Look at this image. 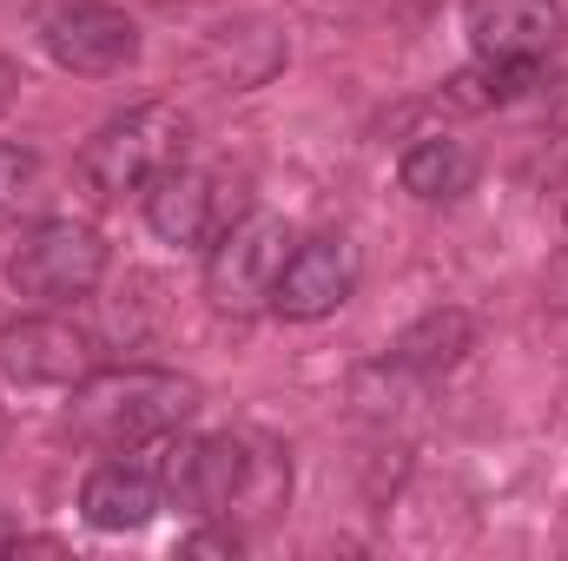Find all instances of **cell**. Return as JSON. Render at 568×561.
Returning <instances> with one entry per match:
<instances>
[{
  "instance_id": "cell-1",
  "label": "cell",
  "mask_w": 568,
  "mask_h": 561,
  "mask_svg": "<svg viewBox=\"0 0 568 561\" xmlns=\"http://www.w3.org/2000/svg\"><path fill=\"white\" fill-rule=\"evenodd\" d=\"M199 410V384L179 377V370H93L73 384V436L93 442V449H113V456H133L145 442H165L179 436Z\"/></svg>"
},
{
  "instance_id": "cell-2",
  "label": "cell",
  "mask_w": 568,
  "mask_h": 561,
  "mask_svg": "<svg viewBox=\"0 0 568 561\" xmlns=\"http://www.w3.org/2000/svg\"><path fill=\"white\" fill-rule=\"evenodd\" d=\"M185 159V120L159 100L113 113L93 140L80 145V185L93 198H145L159 172Z\"/></svg>"
},
{
  "instance_id": "cell-3",
  "label": "cell",
  "mask_w": 568,
  "mask_h": 561,
  "mask_svg": "<svg viewBox=\"0 0 568 561\" xmlns=\"http://www.w3.org/2000/svg\"><path fill=\"white\" fill-rule=\"evenodd\" d=\"M252 212V192L239 172H219V165H172L145 185V225L165 238V245H192V252H212L239 218Z\"/></svg>"
},
{
  "instance_id": "cell-4",
  "label": "cell",
  "mask_w": 568,
  "mask_h": 561,
  "mask_svg": "<svg viewBox=\"0 0 568 561\" xmlns=\"http://www.w3.org/2000/svg\"><path fill=\"white\" fill-rule=\"evenodd\" d=\"M106 278V238L80 218H40L13 258H7V284L33 304H73V297H93Z\"/></svg>"
},
{
  "instance_id": "cell-5",
  "label": "cell",
  "mask_w": 568,
  "mask_h": 561,
  "mask_svg": "<svg viewBox=\"0 0 568 561\" xmlns=\"http://www.w3.org/2000/svg\"><path fill=\"white\" fill-rule=\"evenodd\" d=\"M291 245H297V238H291V225H284L278 212H258V205H252V212L205 252V290H212V304L232 310V317L272 304V284H278Z\"/></svg>"
},
{
  "instance_id": "cell-6",
  "label": "cell",
  "mask_w": 568,
  "mask_h": 561,
  "mask_svg": "<svg viewBox=\"0 0 568 561\" xmlns=\"http://www.w3.org/2000/svg\"><path fill=\"white\" fill-rule=\"evenodd\" d=\"M159 489L185 516H232V502L252 489V449L232 436H179L159 456Z\"/></svg>"
},
{
  "instance_id": "cell-7",
  "label": "cell",
  "mask_w": 568,
  "mask_h": 561,
  "mask_svg": "<svg viewBox=\"0 0 568 561\" xmlns=\"http://www.w3.org/2000/svg\"><path fill=\"white\" fill-rule=\"evenodd\" d=\"M80 377H93V337L73 330L67 317H13L0 324V384L20 390H73Z\"/></svg>"
},
{
  "instance_id": "cell-8",
  "label": "cell",
  "mask_w": 568,
  "mask_h": 561,
  "mask_svg": "<svg viewBox=\"0 0 568 561\" xmlns=\"http://www.w3.org/2000/svg\"><path fill=\"white\" fill-rule=\"evenodd\" d=\"M351 290H357V252H351V238L317 232V238L291 245L278 284H272V310L291 317V324H317V317L344 310Z\"/></svg>"
},
{
  "instance_id": "cell-9",
  "label": "cell",
  "mask_w": 568,
  "mask_h": 561,
  "mask_svg": "<svg viewBox=\"0 0 568 561\" xmlns=\"http://www.w3.org/2000/svg\"><path fill=\"white\" fill-rule=\"evenodd\" d=\"M40 47L67 73H120V67L140 60V27H133V13H120L106 0H80V7L47 13Z\"/></svg>"
},
{
  "instance_id": "cell-10",
  "label": "cell",
  "mask_w": 568,
  "mask_h": 561,
  "mask_svg": "<svg viewBox=\"0 0 568 561\" xmlns=\"http://www.w3.org/2000/svg\"><path fill=\"white\" fill-rule=\"evenodd\" d=\"M463 33H469L476 60L542 67L562 47V7L556 0H469L463 7Z\"/></svg>"
},
{
  "instance_id": "cell-11",
  "label": "cell",
  "mask_w": 568,
  "mask_h": 561,
  "mask_svg": "<svg viewBox=\"0 0 568 561\" xmlns=\"http://www.w3.org/2000/svg\"><path fill=\"white\" fill-rule=\"evenodd\" d=\"M159 509H165L159 469L126 462V456L100 462V469L80 482V516H87V529H100V536H133V529H145Z\"/></svg>"
},
{
  "instance_id": "cell-12",
  "label": "cell",
  "mask_w": 568,
  "mask_h": 561,
  "mask_svg": "<svg viewBox=\"0 0 568 561\" xmlns=\"http://www.w3.org/2000/svg\"><path fill=\"white\" fill-rule=\"evenodd\" d=\"M397 178H404V192L410 198H424V205H449V198H463L469 185H476V152L463 140H417L404 159H397Z\"/></svg>"
},
{
  "instance_id": "cell-13",
  "label": "cell",
  "mask_w": 568,
  "mask_h": 561,
  "mask_svg": "<svg viewBox=\"0 0 568 561\" xmlns=\"http://www.w3.org/2000/svg\"><path fill=\"white\" fill-rule=\"evenodd\" d=\"M476 344V324H469V310H424L397 344H390V364H404V370H417V377H436V370H449V364H463V350Z\"/></svg>"
},
{
  "instance_id": "cell-14",
  "label": "cell",
  "mask_w": 568,
  "mask_h": 561,
  "mask_svg": "<svg viewBox=\"0 0 568 561\" xmlns=\"http://www.w3.org/2000/svg\"><path fill=\"white\" fill-rule=\"evenodd\" d=\"M536 73H542V67H523V60H476V67L449 73L443 100H449V106H463V113H489V106L523 100V93L536 86Z\"/></svg>"
},
{
  "instance_id": "cell-15",
  "label": "cell",
  "mask_w": 568,
  "mask_h": 561,
  "mask_svg": "<svg viewBox=\"0 0 568 561\" xmlns=\"http://www.w3.org/2000/svg\"><path fill=\"white\" fill-rule=\"evenodd\" d=\"M33 178H40V152H33V145L0 140V212H7V205H20Z\"/></svg>"
},
{
  "instance_id": "cell-16",
  "label": "cell",
  "mask_w": 568,
  "mask_h": 561,
  "mask_svg": "<svg viewBox=\"0 0 568 561\" xmlns=\"http://www.w3.org/2000/svg\"><path fill=\"white\" fill-rule=\"evenodd\" d=\"M185 549H192V555H239V549H245V542H239V536H232V529H205V536H192V542H185Z\"/></svg>"
},
{
  "instance_id": "cell-17",
  "label": "cell",
  "mask_w": 568,
  "mask_h": 561,
  "mask_svg": "<svg viewBox=\"0 0 568 561\" xmlns=\"http://www.w3.org/2000/svg\"><path fill=\"white\" fill-rule=\"evenodd\" d=\"M13 93H20V73H13V60H0V113L13 106Z\"/></svg>"
},
{
  "instance_id": "cell-18",
  "label": "cell",
  "mask_w": 568,
  "mask_h": 561,
  "mask_svg": "<svg viewBox=\"0 0 568 561\" xmlns=\"http://www.w3.org/2000/svg\"><path fill=\"white\" fill-rule=\"evenodd\" d=\"M7 549H20V536H13V522L0 516V555H7Z\"/></svg>"
}]
</instances>
